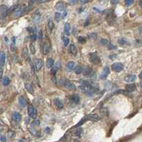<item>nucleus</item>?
Here are the masks:
<instances>
[{"mask_svg": "<svg viewBox=\"0 0 142 142\" xmlns=\"http://www.w3.org/2000/svg\"><path fill=\"white\" fill-rule=\"evenodd\" d=\"M60 85L64 88H67L70 90L74 91L76 90V86L75 84H73L72 82H70L69 80H67L65 78H61L60 80Z\"/></svg>", "mask_w": 142, "mask_h": 142, "instance_id": "obj_1", "label": "nucleus"}, {"mask_svg": "<svg viewBox=\"0 0 142 142\" xmlns=\"http://www.w3.org/2000/svg\"><path fill=\"white\" fill-rule=\"evenodd\" d=\"M89 60H90V63H92L95 65H98L101 62V60H100L99 57L96 53H92L90 54Z\"/></svg>", "mask_w": 142, "mask_h": 142, "instance_id": "obj_2", "label": "nucleus"}, {"mask_svg": "<svg viewBox=\"0 0 142 142\" xmlns=\"http://www.w3.org/2000/svg\"><path fill=\"white\" fill-rule=\"evenodd\" d=\"M82 73L85 76L87 77H93L95 76V74L94 70L89 66H86L85 68H83Z\"/></svg>", "mask_w": 142, "mask_h": 142, "instance_id": "obj_3", "label": "nucleus"}, {"mask_svg": "<svg viewBox=\"0 0 142 142\" xmlns=\"http://www.w3.org/2000/svg\"><path fill=\"white\" fill-rule=\"evenodd\" d=\"M8 8L6 5L1 4L0 7V18L1 19H3L7 16H8Z\"/></svg>", "mask_w": 142, "mask_h": 142, "instance_id": "obj_4", "label": "nucleus"}, {"mask_svg": "<svg viewBox=\"0 0 142 142\" xmlns=\"http://www.w3.org/2000/svg\"><path fill=\"white\" fill-rule=\"evenodd\" d=\"M28 114L31 118L35 119L37 117V110L32 105H30L28 107Z\"/></svg>", "mask_w": 142, "mask_h": 142, "instance_id": "obj_5", "label": "nucleus"}, {"mask_svg": "<svg viewBox=\"0 0 142 142\" xmlns=\"http://www.w3.org/2000/svg\"><path fill=\"white\" fill-rule=\"evenodd\" d=\"M112 69L114 72L120 73L124 69V65L121 63H115L112 65Z\"/></svg>", "mask_w": 142, "mask_h": 142, "instance_id": "obj_6", "label": "nucleus"}, {"mask_svg": "<svg viewBox=\"0 0 142 142\" xmlns=\"http://www.w3.org/2000/svg\"><path fill=\"white\" fill-rule=\"evenodd\" d=\"M109 73H110V70H109V68L108 66H105L100 75V79H102V80H105L106 79L108 75H109Z\"/></svg>", "mask_w": 142, "mask_h": 142, "instance_id": "obj_7", "label": "nucleus"}, {"mask_svg": "<svg viewBox=\"0 0 142 142\" xmlns=\"http://www.w3.org/2000/svg\"><path fill=\"white\" fill-rule=\"evenodd\" d=\"M55 9L58 11H65L66 9V4L63 1H58L55 4Z\"/></svg>", "mask_w": 142, "mask_h": 142, "instance_id": "obj_8", "label": "nucleus"}, {"mask_svg": "<svg viewBox=\"0 0 142 142\" xmlns=\"http://www.w3.org/2000/svg\"><path fill=\"white\" fill-rule=\"evenodd\" d=\"M86 120L90 121H98L99 120L100 117H99L98 114H88L86 117H85Z\"/></svg>", "mask_w": 142, "mask_h": 142, "instance_id": "obj_9", "label": "nucleus"}, {"mask_svg": "<svg viewBox=\"0 0 142 142\" xmlns=\"http://www.w3.org/2000/svg\"><path fill=\"white\" fill-rule=\"evenodd\" d=\"M12 119L16 122H19L22 120V115L20 114V113L17 112H14L12 113Z\"/></svg>", "mask_w": 142, "mask_h": 142, "instance_id": "obj_10", "label": "nucleus"}, {"mask_svg": "<svg viewBox=\"0 0 142 142\" xmlns=\"http://www.w3.org/2000/svg\"><path fill=\"white\" fill-rule=\"evenodd\" d=\"M35 66H36V69L37 71H39L41 67L44 66V62L41 59H36L35 60Z\"/></svg>", "mask_w": 142, "mask_h": 142, "instance_id": "obj_11", "label": "nucleus"}, {"mask_svg": "<svg viewBox=\"0 0 142 142\" xmlns=\"http://www.w3.org/2000/svg\"><path fill=\"white\" fill-rule=\"evenodd\" d=\"M124 81L127 82H132L136 80V76L135 75H128L124 77Z\"/></svg>", "mask_w": 142, "mask_h": 142, "instance_id": "obj_12", "label": "nucleus"}, {"mask_svg": "<svg viewBox=\"0 0 142 142\" xmlns=\"http://www.w3.org/2000/svg\"><path fill=\"white\" fill-rule=\"evenodd\" d=\"M41 19V14L38 12H36L32 16V21L35 23H38Z\"/></svg>", "mask_w": 142, "mask_h": 142, "instance_id": "obj_13", "label": "nucleus"}, {"mask_svg": "<svg viewBox=\"0 0 142 142\" xmlns=\"http://www.w3.org/2000/svg\"><path fill=\"white\" fill-rule=\"evenodd\" d=\"M136 89V85L135 84H128L126 85V90L128 92H132L134 91H135Z\"/></svg>", "mask_w": 142, "mask_h": 142, "instance_id": "obj_14", "label": "nucleus"}, {"mask_svg": "<svg viewBox=\"0 0 142 142\" xmlns=\"http://www.w3.org/2000/svg\"><path fill=\"white\" fill-rule=\"evenodd\" d=\"M19 104L22 107H25L27 105V100L25 99L24 97H19Z\"/></svg>", "mask_w": 142, "mask_h": 142, "instance_id": "obj_15", "label": "nucleus"}, {"mask_svg": "<svg viewBox=\"0 0 142 142\" xmlns=\"http://www.w3.org/2000/svg\"><path fill=\"white\" fill-rule=\"evenodd\" d=\"M53 102H54L55 105L58 109H63V102H62L59 99H54Z\"/></svg>", "mask_w": 142, "mask_h": 142, "instance_id": "obj_16", "label": "nucleus"}, {"mask_svg": "<svg viewBox=\"0 0 142 142\" xmlns=\"http://www.w3.org/2000/svg\"><path fill=\"white\" fill-rule=\"evenodd\" d=\"M55 65V62H54V60L53 59V58H48V60H47V62H46V66H47V67L48 68V69H51V68H52Z\"/></svg>", "mask_w": 142, "mask_h": 142, "instance_id": "obj_17", "label": "nucleus"}, {"mask_svg": "<svg viewBox=\"0 0 142 142\" xmlns=\"http://www.w3.org/2000/svg\"><path fill=\"white\" fill-rule=\"evenodd\" d=\"M5 60H6V55L4 53V52L1 51V54H0V64L1 67H3L4 63H5Z\"/></svg>", "mask_w": 142, "mask_h": 142, "instance_id": "obj_18", "label": "nucleus"}, {"mask_svg": "<svg viewBox=\"0 0 142 142\" xmlns=\"http://www.w3.org/2000/svg\"><path fill=\"white\" fill-rule=\"evenodd\" d=\"M50 52V45L47 43H45L43 45V53L44 55L48 54Z\"/></svg>", "mask_w": 142, "mask_h": 142, "instance_id": "obj_19", "label": "nucleus"}, {"mask_svg": "<svg viewBox=\"0 0 142 142\" xmlns=\"http://www.w3.org/2000/svg\"><path fill=\"white\" fill-rule=\"evenodd\" d=\"M70 53L73 55H76L77 53V49L76 46L74 44H71L70 45Z\"/></svg>", "mask_w": 142, "mask_h": 142, "instance_id": "obj_20", "label": "nucleus"}, {"mask_svg": "<svg viewBox=\"0 0 142 142\" xmlns=\"http://www.w3.org/2000/svg\"><path fill=\"white\" fill-rule=\"evenodd\" d=\"M23 14V9L20 6H18L16 7V10L14 11V16H21Z\"/></svg>", "mask_w": 142, "mask_h": 142, "instance_id": "obj_21", "label": "nucleus"}, {"mask_svg": "<svg viewBox=\"0 0 142 142\" xmlns=\"http://www.w3.org/2000/svg\"><path fill=\"white\" fill-rule=\"evenodd\" d=\"M74 134L75 136H76L77 137H81L83 134V129L81 128V127H79L78 129H77L74 132Z\"/></svg>", "mask_w": 142, "mask_h": 142, "instance_id": "obj_22", "label": "nucleus"}, {"mask_svg": "<svg viewBox=\"0 0 142 142\" xmlns=\"http://www.w3.org/2000/svg\"><path fill=\"white\" fill-rule=\"evenodd\" d=\"M64 32L66 36H69L70 33V24L69 23H66L64 26Z\"/></svg>", "mask_w": 142, "mask_h": 142, "instance_id": "obj_23", "label": "nucleus"}, {"mask_svg": "<svg viewBox=\"0 0 142 142\" xmlns=\"http://www.w3.org/2000/svg\"><path fill=\"white\" fill-rule=\"evenodd\" d=\"M71 100H72L74 103L78 104V103L80 102V96H79L77 94H73V95L71 96Z\"/></svg>", "mask_w": 142, "mask_h": 142, "instance_id": "obj_24", "label": "nucleus"}, {"mask_svg": "<svg viewBox=\"0 0 142 142\" xmlns=\"http://www.w3.org/2000/svg\"><path fill=\"white\" fill-rule=\"evenodd\" d=\"M1 82L4 86H7L10 84V79L7 76L4 77L1 80Z\"/></svg>", "mask_w": 142, "mask_h": 142, "instance_id": "obj_25", "label": "nucleus"}, {"mask_svg": "<svg viewBox=\"0 0 142 142\" xmlns=\"http://www.w3.org/2000/svg\"><path fill=\"white\" fill-rule=\"evenodd\" d=\"M25 88L26 89V90L30 92L31 94H33V88L32 85L31 83H26L25 84Z\"/></svg>", "mask_w": 142, "mask_h": 142, "instance_id": "obj_26", "label": "nucleus"}, {"mask_svg": "<svg viewBox=\"0 0 142 142\" xmlns=\"http://www.w3.org/2000/svg\"><path fill=\"white\" fill-rule=\"evenodd\" d=\"M74 66H75V63L73 61H69L66 65V68L67 70L71 71L74 68Z\"/></svg>", "mask_w": 142, "mask_h": 142, "instance_id": "obj_27", "label": "nucleus"}, {"mask_svg": "<svg viewBox=\"0 0 142 142\" xmlns=\"http://www.w3.org/2000/svg\"><path fill=\"white\" fill-rule=\"evenodd\" d=\"M115 19H116V17L113 16V14H109L108 16H107V20L109 23H113L115 22Z\"/></svg>", "mask_w": 142, "mask_h": 142, "instance_id": "obj_28", "label": "nucleus"}, {"mask_svg": "<svg viewBox=\"0 0 142 142\" xmlns=\"http://www.w3.org/2000/svg\"><path fill=\"white\" fill-rule=\"evenodd\" d=\"M82 70H83V68L82 67V66H77L75 68H74V72L76 73L77 75H79L81 73H82Z\"/></svg>", "mask_w": 142, "mask_h": 142, "instance_id": "obj_29", "label": "nucleus"}, {"mask_svg": "<svg viewBox=\"0 0 142 142\" xmlns=\"http://www.w3.org/2000/svg\"><path fill=\"white\" fill-rule=\"evenodd\" d=\"M30 132H31V134H32V135L33 136H41V134H40V132L38 131H36V129H34L33 128H30L29 129Z\"/></svg>", "mask_w": 142, "mask_h": 142, "instance_id": "obj_30", "label": "nucleus"}, {"mask_svg": "<svg viewBox=\"0 0 142 142\" xmlns=\"http://www.w3.org/2000/svg\"><path fill=\"white\" fill-rule=\"evenodd\" d=\"M29 48H30V51L31 53V54H35L36 53V47L34 45V44L31 43L29 44Z\"/></svg>", "mask_w": 142, "mask_h": 142, "instance_id": "obj_31", "label": "nucleus"}, {"mask_svg": "<svg viewBox=\"0 0 142 142\" xmlns=\"http://www.w3.org/2000/svg\"><path fill=\"white\" fill-rule=\"evenodd\" d=\"M48 28L49 29L51 30V31L53 30V29L54 28V23H53V22L51 20V19H49L48 20Z\"/></svg>", "mask_w": 142, "mask_h": 142, "instance_id": "obj_32", "label": "nucleus"}, {"mask_svg": "<svg viewBox=\"0 0 142 142\" xmlns=\"http://www.w3.org/2000/svg\"><path fill=\"white\" fill-rule=\"evenodd\" d=\"M63 41L64 46H67V45H68V44H69V43H70V39H69L67 37L63 36Z\"/></svg>", "mask_w": 142, "mask_h": 142, "instance_id": "obj_33", "label": "nucleus"}, {"mask_svg": "<svg viewBox=\"0 0 142 142\" xmlns=\"http://www.w3.org/2000/svg\"><path fill=\"white\" fill-rule=\"evenodd\" d=\"M22 56L24 58H26L28 56H29V53H28V50L26 48H24L22 51Z\"/></svg>", "mask_w": 142, "mask_h": 142, "instance_id": "obj_34", "label": "nucleus"}, {"mask_svg": "<svg viewBox=\"0 0 142 142\" xmlns=\"http://www.w3.org/2000/svg\"><path fill=\"white\" fill-rule=\"evenodd\" d=\"M61 19V14L60 12H56L55 14V19L56 22H59Z\"/></svg>", "mask_w": 142, "mask_h": 142, "instance_id": "obj_35", "label": "nucleus"}, {"mask_svg": "<svg viewBox=\"0 0 142 142\" xmlns=\"http://www.w3.org/2000/svg\"><path fill=\"white\" fill-rule=\"evenodd\" d=\"M77 40H78L80 44H85V43H86V38L85 37H83V36H79Z\"/></svg>", "mask_w": 142, "mask_h": 142, "instance_id": "obj_36", "label": "nucleus"}, {"mask_svg": "<svg viewBox=\"0 0 142 142\" xmlns=\"http://www.w3.org/2000/svg\"><path fill=\"white\" fill-rule=\"evenodd\" d=\"M40 125V121L38 120H34L31 123V126L32 127H38V126H39Z\"/></svg>", "mask_w": 142, "mask_h": 142, "instance_id": "obj_37", "label": "nucleus"}, {"mask_svg": "<svg viewBox=\"0 0 142 142\" xmlns=\"http://www.w3.org/2000/svg\"><path fill=\"white\" fill-rule=\"evenodd\" d=\"M88 37L90 39H96L97 38V34L95 33H91L88 34Z\"/></svg>", "mask_w": 142, "mask_h": 142, "instance_id": "obj_38", "label": "nucleus"}, {"mask_svg": "<svg viewBox=\"0 0 142 142\" xmlns=\"http://www.w3.org/2000/svg\"><path fill=\"white\" fill-rule=\"evenodd\" d=\"M29 38H30V40H31V42L36 41V39H37V35L35 34V33H34V34H32V35H31V36H29Z\"/></svg>", "mask_w": 142, "mask_h": 142, "instance_id": "obj_39", "label": "nucleus"}, {"mask_svg": "<svg viewBox=\"0 0 142 142\" xmlns=\"http://www.w3.org/2000/svg\"><path fill=\"white\" fill-rule=\"evenodd\" d=\"M134 4V0H125V4L127 7H129Z\"/></svg>", "mask_w": 142, "mask_h": 142, "instance_id": "obj_40", "label": "nucleus"}, {"mask_svg": "<svg viewBox=\"0 0 142 142\" xmlns=\"http://www.w3.org/2000/svg\"><path fill=\"white\" fill-rule=\"evenodd\" d=\"M29 63H30V65H31V75H34V73H35V67H34V65L32 63L31 61H30Z\"/></svg>", "mask_w": 142, "mask_h": 142, "instance_id": "obj_41", "label": "nucleus"}, {"mask_svg": "<svg viewBox=\"0 0 142 142\" xmlns=\"http://www.w3.org/2000/svg\"><path fill=\"white\" fill-rule=\"evenodd\" d=\"M118 43L121 45H124V44H127V41L124 38H120L118 40Z\"/></svg>", "mask_w": 142, "mask_h": 142, "instance_id": "obj_42", "label": "nucleus"}, {"mask_svg": "<svg viewBox=\"0 0 142 142\" xmlns=\"http://www.w3.org/2000/svg\"><path fill=\"white\" fill-rule=\"evenodd\" d=\"M108 42H109V41L108 40H107V39H105V38H102V39H101V41H100V43L102 44V45H107L108 44Z\"/></svg>", "mask_w": 142, "mask_h": 142, "instance_id": "obj_43", "label": "nucleus"}, {"mask_svg": "<svg viewBox=\"0 0 142 142\" xmlns=\"http://www.w3.org/2000/svg\"><path fill=\"white\" fill-rule=\"evenodd\" d=\"M107 48L109 49V50H111V49H115L116 48V47L114 46V45H112V44L110 43V42H108V44H107Z\"/></svg>", "mask_w": 142, "mask_h": 142, "instance_id": "obj_44", "label": "nucleus"}, {"mask_svg": "<svg viewBox=\"0 0 142 142\" xmlns=\"http://www.w3.org/2000/svg\"><path fill=\"white\" fill-rule=\"evenodd\" d=\"M8 136L9 138H14L15 137V133H14V131H9Z\"/></svg>", "mask_w": 142, "mask_h": 142, "instance_id": "obj_45", "label": "nucleus"}, {"mask_svg": "<svg viewBox=\"0 0 142 142\" xmlns=\"http://www.w3.org/2000/svg\"><path fill=\"white\" fill-rule=\"evenodd\" d=\"M57 71H58V69H56L55 67H53V68H51V74H52L53 75H55V74H56Z\"/></svg>", "mask_w": 142, "mask_h": 142, "instance_id": "obj_46", "label": "nucleus"}, {"mask_svg": "<svg viewBox=\"0 0 142 142\" xmlns=\"http://www.w3.org/2000/svg\"><path fill=\"white\" fill-rule=\"evenodd\" d=\"M68 1L71 5H74V4H76L77 3L78 0H68Z\"/></svg>", "mask_w": 142, "mask_h": 142, "instance_id": "obj_47", "label": "nucleus"}, {"mask_svg": "<svg viewBox=\"0 0 142 142\" xmlns=\"http://www.w3.org/2000/svg\"><path fill=\"white\" fill-rule=\"evenodd\" d=\"M0 140H1V142H7V138H6L4 136H3V135H1V136H0Z\"/></svg>", "mask_w": 142, "mask_h": 142, "instance_id": "obj_48", "label": "nucleus"}, {"mask_svg": "<svg viewBox=\"0 0 142 142\" xmlns=\"http://www.w3.org/2000/svg\"><path fill=\"white\" fill-rule=\"evenodd\" d=\"M55 67L56 69H58V70H59V69L60 68V63L59 61H58V62H57V63H55Z\"/></svg>", "mask_w": 142, "mask_h": 142, "instance_id": "obj_49", "label": "nucleus"}, {"mask_svg": "<svg viewBox=\"0 0 142 142\" xmlns=\"http://www.w3.org/2000/svg\"><path fill=\"white\" fill-rule=\"evenodd\" d=\"M38 38H39V39L40 40H42V38H43V34H42V31H39V33H38Z\"/></svg>", "mask_w": 142, "mask_h": 142, "instance_id": "obj_50", "label": "nucleus"}, {"mask_svg": "<svg viewBox=\"0 0 142 142\" xmlns=\"http://www.w3.org/2000/svg\"><path fill=\"white\" fill-rule=\"evenodd\" d=\"M119 2V0H111V3L112 4H117Z\"/></svg>", "mask_w": 142, "mask_h": 142, "instance_id": "obj_51", "label": "nucleus"}, {"mask_svg": "<svg viewBox=\"0 0 142 142\" xmlns=\"http://www.w3.org/2000/svg\"><path fill=\"white\" fill-rule=\"evenodd\" d=\"M88 1H89V0H80V2L81 4H82L88 3Z\"/></svg>", "mask_w": 142, "mask_h": 142, "instance_id": "obj_52", "label": "nucleus"}, {"mask_svg": "<svg viewBox=\"0 0 142 142\" xmlns=\"http://www.w3.org/2000/svg\"><path fill=\"white\" fill-rule=\"evenodd\" d=\"M27 31H29V32H34V30H33V28H31V27H29L28 29H27Z\"/></svg>", "mask_w": 142, "mask_h": 142, "instance_id": "obj_53", "label": "nucleus"}, {"mask_svg": "<svg viewBox=\"0 0 142 142\" xmlns=\"http://www.w3.org/2000/svg\"><path fill=\"white\" fill-rule=\"evenodd\" d=\"M51 80H52V81L54 82L55 84H56V83H57V81H56V77H55V75H53V77H52Z\"/></svg>", "mask_w": 142, "mask_h": 142, "instance_id": "obj_54", "label": "nucleus"}, {"mask_svg": "<svg viewBox=\"0 0 142 142\" xmlns=\"http://www.w3.org/2000/svg\"><path fill=\"white\" fill-rule=\"evenodd\" d=\"M48 0H37V3H43V2H45V1H47Z\"/></svg>", "mask_w": 142, "mask_h": 142, "instance_id": "obj_55", "label": "nucleus"}, {"mask_svg": "<svg viewBox=\"0 0 142 142\" xmlns=\"http://www.w3.org/2000/svg\"><path fill=\"white\" fill-rule=\"evenodd\" d=\"M3 78V69H2V67H1V80H2Z\"/></svg>", "mask_w": 142, "mask_h": 142, "instance_id": "obj_56", "label": "nucleus"}, {"mask_svg": "<svg viewBox=\"0 0 142 142\" xmlns=\"http://www.w3.org/2000/svg\"><path fill=\"white\" fill-rule=\"evenodd\" d=\"M88 23H89V22H88V20H87V22H85V26H88V24H89Z\"/></svg>", "mask_w": 142, "mask_h": 142, "instance_id": "obj_57", "label": "nucleus"}, {"mask_svg": "<svg viewBox=\"0 0 142 142\" xmlns=\"http://www.w3.org/2000/svg\"><path fill=\"white\" fill-rule=\"evenodd\" d=\"M139 77H140L141 79H142V71L140 73V74H139Z\"/></svg>", "mask_w": 142, "mask_h": 142, "instance_id": "obj_58", "label": "nucleus"}, {"mask_svg": "<svg viewBox=\"0 0 142 142\" xmlns=\"http://www.w3.org/2000/svg\"><path fill=\"white\" fill-rule=\"evenodd\" d=\"M140 86H141V88H142V80L140 82Z\"/></svg>", "mask_w": 142, "mask_h": 142, "instance_id": "obj_59", "label": "nucleus"}, {"mask_svg": "<svg viewBox=\"0 0 142 142\" xmlns=\"http://www.w3.org/2000/svg\"><path fill=\"white\" fill-rule=\"evenodd\" d=\"M46 130H47V133H49V130H50V129H49L48 128H47V129H46Z\"/></svg>", "mask_w": 142, "mask_h": 142, "instance_id": "obj_60", "label": "nucleus"}]
</instances>
